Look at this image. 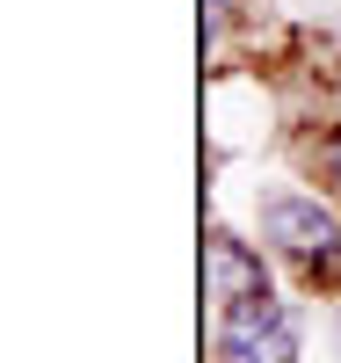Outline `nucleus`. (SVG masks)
<instances>
[{"label":"nucleus","instance_id":"1","mask_svg":"<svg viewBox=\"0 0 341 363\" xmlns=\"http://www.w3.org/2000/svg\"><path fill=\"white\" fill-rule=\"evenodd\" d=\"M298 356V327L276 298H247V306H225L218 327V363H291Z\"/></svg>","mask_w":341,"mask_h":363},{"label":"nucleus","instance_id":"2","mask_svg":"<svg viewBox=\"0 0 341 363\" xmlns=\"http://www.w3.org/2000/svg\"><path fill=\"white\" fill-rule=\"evenodd\" d=\"M262 233L276 240V247L305 255V262H334L341 255V218H334L327 203H313V196H276V203H262Z\"/></svg>","mask_w":341,"mask_h":363},{"label":"nucleus","instance_id":"3","mask_svg":"<svg viewBox=\"0 0 341 363\" xmlns=\"http://www.w3.org/2000/svg\"><path fill=\"white\" fill-rule=\"evenodd\" d=\"M203 269H211V298H218V306H247V298H269V277H262V262L247 255L233 233H211V247H203Z\"/></svg>","mask_w":341,"mask_h":363},{"label":"nucleus","instance_id":"4","mask_svg":"<svg viewBox=\"0 0 341 363\" xmlns=\"http://www.w3.org/2000/svg\"><path fill=\"white\" fill-rule=\"evenodd\" d=\"M327 174H334V182H341V138H334V145H327Z\"/></svg>","mask_w":341,"mask_h":363}]
</instances>
